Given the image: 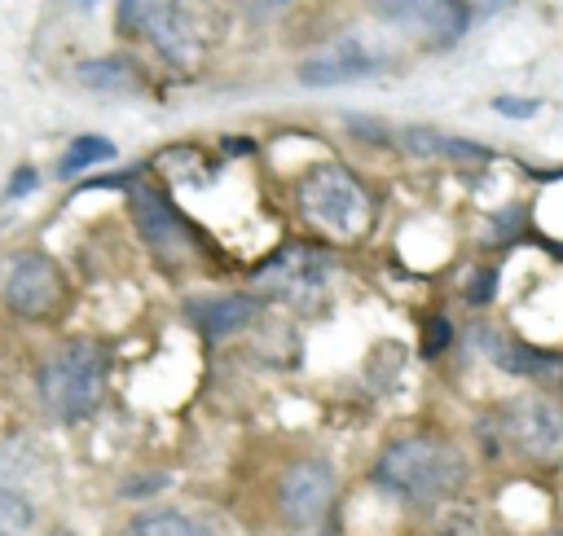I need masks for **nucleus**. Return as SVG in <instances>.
<instances>
[{
	"instance_id": "obj_3",
	"label": "nucleus",
	"mask_w": 563,
	"mask_h": 536,
	"mask_svg": "<svg viewBox=\"0 0 563 536\" xmlns=\"http://www.w3.org/2000/svg\"><path fill=\"white\" fill-rule=\"evenodd\" d=\"M300 207L313 225H322L335 238H357L370 220V198L339 163L313 167L300 181Z\"/></svg>"
},
{
	"instance_id": "obj_13",
	"label": "nucleus",
	"mask_w": 563,
	"mask_h": 536,
	"mask_svg": "<svg viewBox=\"0 0 563 536\" xmlns=\"http://www.w3.org/2000/svg\"><path fill=\"white\" fill-rule=\"evenodd\" d=\"M251 317H256V299H247V295H198V299H190V321L198 330L212 334V339L238 334L242 326H251Z\"/></svg>"
},
{
	"instance_id": "obj_7",
	"label": "nucleus",
	"mask_w": 563,
	"mask_h": 536,
	"mask_svg": "<svg viewBox=\"0 0 563 536\" xmlns=\"http://www.w3.org/2000/svg\"><path fill=\"white\" fill-rule=\"evenodd\" d=\"M370 14L388 27H401L410 36L432 44H454L471 22V9L462 0H366Z\"/></svg>"
},
{
	"instance_id": "obj_15",
	"label": "nucleus",
	"mask_w": 563,
	"mask_h": 536,
	"mask_svg": "<svg viewBox=\"0 0 563 536\" xmlns=\"http://www.w3.org/2000/svg\"><path fill=\"white\" fill-rule=\"evenodd\" d=\"M124 536H212L198 519L190 515H176V510H154V515L132 519Z\"/></svg>"
},
{
	"instance_id": "obj_8",
	"label": "nucleus",
	"mask_w": 563,
	"mask_h": 536,
	"mask_svg": "<svg viewBox=\"0 0 563 536\" xmlns=\"http://www.w3.org/2000/svg\"><path fill=\"white\" fill-rule=\"evenodd\" d=\"M330 497H335V471H330V462H322V457H300V462L286 466V475L278 484V506L291 528H313L330 510Z\"/></svg>"
},
{
	"instance_id": "obj_2",
	"label": "nucleus",
	"mask_w": 563,
	"mask_h": 536,
	"mask_svg": "<svg viewBox=\"0 0 563 536\" xmlns=\"http://www.w3.org/2000/svg\"><path fill=\"white\" fill-rule=\"evenodd\" d=\"M106 392V352L97 343H66L40 370L44 409L62 422H80L97 409Z\"/></svg>"
},
{
	"instance_id": "obj_12",
	"label": "nucleus",
	"mask_w": 563,
	"mask_h": 536,
	"mask_svg": "<svg viewBox=\"0 0 563 536\" xmlns=\"http://www.w3.org/2000/svg\"><path fill=\"white\" fill-rule=\"evenodd\" d=\"M379 71V53L366 49L357 40H335L330 49H322L317 58H308L300 66V84L308 88H339V84H357L366 75Z\"/></svg>"
},
{
	"instance_id": "obj_17",
	"label": "nucleus",
	"mask_w": 563,
	"mask_h": 536,
	"mask_svg": "<svg viewBox=\"0 0 563 536\" xmlns=\"http://www.w3.org/2000/svg\"><path fill=\"white\" fill-rule=\"evenodd\" d=\"M80 84L88 88H106V93H124V88H137V75H132L128 62H84L80 66Z\"/></svg>"
},
{
	"instance_id": "obj_9",
	"label": "nucleus",
	"mask_w": 563,
	"mask_h": 536,
	"mask_svg": "<svg viewBox=\"0 0 563 536\" xmlns=\"http://www.w3.org/2000/svg\"><path fill=\"white\" fill-rule=\"evenodd\" d=\"M119 27L132 31V36L154 40L172 58H185L194 40L181 0H119Z\"/></svg>"
},
{
	"instance_id": "obj_10",
	"label": "nucleus",
	"mask_w": 563,
	"mask_h": 536,
	"mask_svg": "<svg viewBox=\"0 0 563 536\" xmlns=\"http://www.w3.org/2000/svg\"><path fill=\"white\" fill-rule=\"evenodd\" d=\"M471 339L480 343V352L489 356L498 370L515 374V378H542V383H563V352H546L533 343H520L511 334L493 330V326H476Z\"/></svg>"
},
{
	"instance_id": "obj_23",
	"label": "nucleus",
	"mask_w": 563,
	"mask_h": 536,
	"mask_svg": "<svg viewBox=\"0 0 563 536\" xmlns=\"http://www.w3.org/2000/svg\"><path fill=\"white\" fill-rule=\"evenodd\" d=\"M168 484V475H150V479H132V484H124V497H146L154 493V488Z\"/></svg>"
},
{
	"instance_id": "obj_6",
	"label": "nucleus",
	"mask_w": 563,
	"mask_h": 536,
	"mask_svg": "<svg viewBox=\"0 0 563 536\" xmlns=\"http://www.w3.org/2000/svg\"><path fill=\"white\" fill-rule=\"evenodd\" d=\"M62 299V273L40 251H9L0 260V304L18 317H44Z\"/></svg>"
},
{
	"instance_id": "obj_21",
	"label": "nucleus",
	"mask_w": 563,
	"mask_h": 536,
	"mask_svg": "<svg viewBox=\"0 0 563 536\" xmlns=\"http://www.w3.org/2000/svg\"><path fill=\"white\" fill-rule=\"evenodd\" d=\"M445 348H449V326H445V321H427L423 352H427V356H436V352H445Z\"/></svg>"
},
{
	"instance_id": "obj_11",
	"label": "nucleus",
	"mask_w": 563,
	"mask_h": 536,
	"mask_svg": "<svg viewBox=\"0 0 563 536\" xmlns=\"http://www.w3.org/2000/svg\"><path fill=\"white\" fill-rule=\"evenodd\" d=\"M132 220H137L146 247L163 260H176V255L190 251V233H185L181 216L154 185H132Z\"/></svg>"
},
{
	"instance_id": "obj_24",
	"label": "nucleus",
	"mask_w": 563,
	"mask_h": 536,
	"mask_svg": "<svg viewBox=\"0 0 563 536\" xmlns=\"http://www.w3.org/2000/svg\"><path fill=\"white\" fill-rule=\"evenodd\" d=\"M31 189H36V172H31V167H22V172L14 176V181H9L5 198H22V194H31Z\"/></svg>"
},
{
	"instance_id": "obj_4",
	"label": "nucleus",
	"mask_w": 563,
	"mask_h": 536,
	"mask_svg": "<svg viewBox=\"0 0 563 536\" xmlns=\"http://www.w3.org/2000/svg\"><path fill=\"white\" fill-rule=\"evenodd\" d=\"M335 277V255L322 251V247H282L273 260H264L256 268V290L269 299H282V304H308L326 290V282Z\"/></svg>"
},
{
	"instance_id": "obj_1",
	"label": "nucleus",
	"mask_w": 563,
	"mask_h": 536,
	"mask_svg": "<svg viewBox=\"0 0 563 536\" xmlns=\"http://www.w3.org/2000/svg\"><path fill=\"white\" fill-rule=\"evenodd\" d=\"M467 479V462L449 440L436 435H405L392 440L374 462V484L401 501H440L458 493Z\"/></svg>"
},
{
	"instance_id": "obj_5",
	"label": "nucleus",
	"mask_w": 563,
	"mask_h": 536,
	"mask_svg": "<svg viewBox=\"0 0 563 536\" xmlns=\"http://www.w3.org/2000/svg\"><path fill=\"white\" fill-rule=\"evenodd\" d=\"M506 449L533 462H559L563 457V405L550 396H520L498 418Z\"/></svg>"
},
{
	"instance_id": "obj_20",
	"label": "nucleus",
	"mask_w": 563,
	"mask_h": 536,
	"mask_svg": "<svg viewBox=\"0 0 563 536\" xmlns=\"http://www.w3.org/2000/svg\"><path fill=\"white\" fill-rule=\"evenodd\" d=\"M493 110L506 115V119H533L537 115V102H533V97H498Z\"/></svg>"
},
{
	"instance_id": "obj_19",
	"label": "nucleus",
	"mask_w": 563,
	"mask_h": 536,
	"mask_svg": "<svg viewBox=\"0 0 563 536\" xmlns=\"http://www.w3.org/2000/svg\"><path fill=\"white\" fill-rule=\"evenodd\" d=\"M493 290H498V273H493V268H476L467 282V299L471 304H489Z\"/></svg>"
},
{
	"instance_id": "obj_22",
	"label": "nucleus",
	"mask_w": 563,
	"mask_h": 536,
	"mask_svg": "<svg viewBox=\"0 0 563 536\" xmlns=\"http://www.w3.org/2000/svg\"><path fill=\"white\" fill-rule=\"evenodd\" d=\"M242 5H247L251 18H273V14H282L291 0H242Z\"/></svg>"
},
{
	"instance_id": "obj_16",
	"label": "nucleus",
	"mask_w": 563,
	"mask_h": 536,
	"mask_svg": "<svg viewBox=\"0 0 563 536\" xmlns=\"http://www.w3.org/2000/svg\"><path fill=\"white\" fill-rule=\"evenodd\" d=\"M110 159H115V145H110L106 137H75L71 145H66L62 163H58V176L71 181V176H80L97 163H110Z\"/></svg>"
},
{
	"instance_id": "obj_18",
	"label": "nucleus",
	"mask_w": 563,
	"mask_h": 536,
	"mask_svg": "<svg viewBox=\"0 0 563 536\" xmlns=\"http://www.w3.org/2000/svg\"><path fill=\"white\" fill-rule=\"evenodd\" d=\"M27 523H31L27 501H18L14 493H0V536H18V532H27Z\"/></svg>"
},
{
	"instance_id": "obj_14",
	"label": "nucleus",
	"mask_w": 563,
	"mask_h": 536,
	"mask_svg": "<svg viewBox=\"0 0 563 536\" xmlns=\"http://www.w3.org/2000/svg\"><path fill=\"white\" fill-rule=\"evenodd\" d=\"M401 141L410 145L414 154H427V159H454V163H484V159H489V150H484V145L458 141V137H449V132L410 128V132H401Z\"/></svg>"
}]
</instances>
